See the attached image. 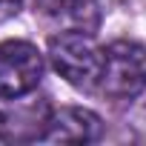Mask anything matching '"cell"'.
<instances>
[{"mask_svg": "<svg viewBox=\"0 0 146 146\" xmlns=\"http://www.w3.org/2000/svg\"><path fill=\"white\" fill-rule=\"evenodd\" d=\"M49 60L54 72L75 89H95L100 80L103 52L86 32H60L49 40Z\"/></svg>", "mask_w": 146, "mask_h": 146, "instance_id": "cell-1", "label": "cell"}, {"mask_svg": "<svg viewBox=\"0 0 146 146\" xmlns=\"http://www.w3.org/2000/svg\"><path fill=\"white\" fill-rule=\"evenodd\" d=\"M98 89L112 100L137 98L146 89V49L135 40H115L103 49Z\"/></svg>", "mask_w": 146, "mask_h": 146, "instance_id": "cell-2", "label": "cell"}, {"mask_svg": "<svg viewBox=\"0 0 146 146\" xmlns=\"http://www.w3.org/2000/svg\"><path fill=\"white\" fill-rule=\"evenodd\" d=\"M43 80V54L26 40L0 43V98L17 100Z\"/></svg>", "mask_w": 146, "mask_h": 146, "instance_id": "cell-3", "label": "cell"}, {"mask_svg": "<svg viewBox=\"0 0 146 146\" xmlns=\"http://www.w3.org/2000/svg\"><path fill=\"white\" fill-rule=\"evenodd\" d=\"M100 135V117L83 106H63L43 123L37 140L43 143H92Z\"/></svg>", "mask_w": 146, "mask_h": 146, "instance_id": "cell-4", "label": "cell"}, {"mask_svg": "<svg viewBox=\"0 0 146 146\" xmlns=\"http://www.w3.org/2000/svg\"><path fill=\"white\" fill-rule=\"evenodd\" d=\"M40 12L63 32L95 35L100 26V0H40Z\"/></svg>", "mask_w": 146, "mask_h": 146, "instance_id": "cell-5", "label": "cell"}, {"mask_svg": "<svg viewBox=\"0 0 146 146\" xmlns=\"http://www.w3.org/2000/svg\"><path fill=\"white\" fill-rule=\"evenodd\" d=\"M23 6V0H0V23H6L9 17H15Z\"/></svg>", "mask_w": 146, "mask_h": 146, "instance_id": "cell-6", "label": "cell"}]
</instances>
